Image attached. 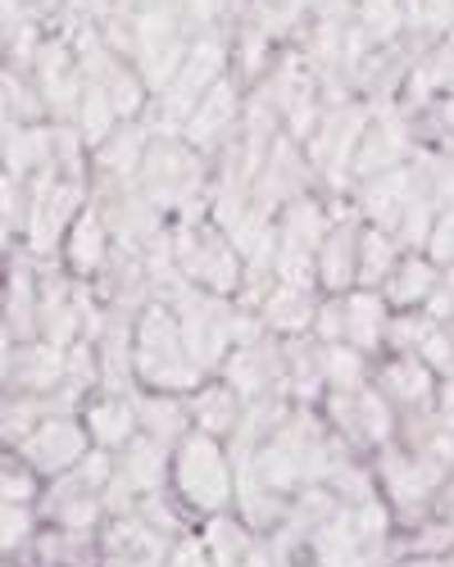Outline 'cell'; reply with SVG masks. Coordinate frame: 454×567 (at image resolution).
I'll return each mask as SVG.
<instances>
[{"label":"cell","mask_w":454,"mask_h":567,"mask_svg":"<svg viewBox=\"0 0 454 567\" xmlns=\"http://www.w3.org/2000/svg\"><path fill=\"white\" fill-rule=\"evenodd\" d=\"M168 495L192 513V523L227 513L237 499V463L223 441L187 432L168 454Z\"/></svg>","instance_id":"1"},{"label":"cell","mask_w":454,"mask_h":567,"mask_svg":"<svg viewBox=\"0 0 454 567\" xmlns=\"http://www.w3.org/2000/svg\"><path fill=\"white\" fill-rule=\"evenodd\" d=\"M64 259H69V268L78 272V277H91L101 264H105V223H101V214L96 209H82L69 227H64Z\"/></svg>","instance_id":"13"},{"label":"cell","mask_w":454,"mask_h":567,"mask_svg":"<svg viewBox=\"0 0 454 567\" xmlns=\"http://www.w3.org/2000/svg\"><path fill=\"white\" fill-rule=\"evenodd\" d=\"M386 322H391V309L378 291H363V287H350L341 296V341L350 350H359L363 359L382 350V337H386Z\"/></svg>","instance_id":"8"},{"label":"cell","mask_w":454,"mask_h":567,"mask_svg":"<svg viewBox=\"0 0 454 567\" xmlns=\"http://www.w3.org/2000/svg\"><path fill=\"white\" fill-rule=\"evenodd\" d=\"M164 567H214V563H209V549H205V540L196 536V527H192V532H182V536H173V540H168Z\"/></svg>","instance_id":"18"},{"label":"cell","mask_w":454,"mask_h":567,"mask_svg":"<svg viewBox=\"0 0 454 567\" xmlns=\"http://www.w3.org/2000/svg\"><path fill=\"white\" fill-rule=\"evenodd\" d=\"M91 450L86 432H82V422L78 413H45L37 427L14 445V454L37 472L41 482H51V477H64V472Z\"/></svg>","instance_id":"2"},{"label":"cell","mask_w":454,"mask_h":567,"mask_svg":"<svg viewBox=\"0 0 454 567\" xmlns=\"http://www.w3.org/2000/svg\"><path fill=\"white\" fill-rule=\"evenodd\" d=\"M291 567H313V563H291Z\"/></svg>","instance_id":"21"},{"label":"cell","mask_w":454,"mask_h":567,"mask_svg":"<svg viewBox=\"0 0 454 567\" xmlns=\"http://www.w3.org/2000/svg\"><path fill=\"white\" fill-rule=\"evenodd\" d=\"M82 432L91 441V450L118 454L132 436H136V400L132 395H91L78 413Z\"/></svg>","instance_id":"6"},{"label":"cell","mask_w":454,"mask_h":567,"mask_svg":"<svg viewBox=\"0 0 454 567\" xmlns=\"http://www.w3.org/2000/svg\"><path fill=\"white\" fill-rule=\"evenodd\" d=\"M23 567H96V532H64L37 523L28 545L19 549Z\"/></svg>","instance_id":"5"},{"label":"cell","mask_w":454,"mask_h":567,"mask_svg":"<svg viewBox=\"0 0 454 567\" xmlns=\"http://www.w3.org/2000/svg\"><path fill=\"white\" fill-rule=\"evenodd\" d=\"M313 291L309 287H282L268 296L264 305V322L272 327V332H282V337H296V332H309V322H313Z\"/></svg>","instance_id":"15"},{"label":"cell","mask_w":454,"mask_h":567,"mask_svg":"<svg viewBox=\"0 0 454 567\" xmlns=\"http://www.w3.org/2000/svg\"><path fill=\"white\" fill-rule=\"evenodd\" d=\"M386 567H450V554H391Z\"/></svg>","instance_id":"19"},{"label":"cell","mask_w":454,"mask_h":567,"mask_svg":"<svg viewBox=\"0 0 454 567\" xmlns=\"http://www.w3.org/2000/svg\"><path fill=\"white\" fill-rule=\"evenodd\" d=\"M0 567H23V563L19 558H0Z\"/></svg>","instance_id":"20"},{"label":"cell","mask_w":454,"mask_h":567,"mask_svg":"<svg viewBox=\"0 0 454 567\" xmlns=\"http://www.w3.org/2000/svg\"><path fill=\"white\" fill-rule=\"evenodd\" d=\"M41 495V477L14 454V450H0V504H23L37 508Z\"/></svg>","instance_id":"16"},{"label":"cell","mask_w":454,"mask_h":567,"mask_svg":"<svg viewBox=\"0 0 454 567\" xmlns=\"http://www.w3.org/2000/svg\"><path fill=\"white\" fill-rule=\"evenodd\" d=\"M196 536L205 540L214 567H237V563L259 545V536L241 523L233 508H227V513H214V517H200V523H196Z\"/></svg>","instance_id":"12"},{"label":"cell","mask_w":454,"mask_h":567,"mask_svg":"<svg viewBox=\"0 0 454 567\" xmlns=\"http://www.w3.org/2000/svg\"><path fill=\"white\" fill-rule=\"evenodd\" d=\"M395 259H400L395 236H391L386 227H363V231H359V246H354V287L378 291L382 277L391 272Z\"/></svg>","instance_id":"14"},{"label":"cell","mask_w":454,"mask_h":567,"mask_svg":"<svg viewBox=\"0 0 454 567\" xmlns=\"http://www.w3.org/2000/svg\"><path fill=\"white\" fill-rule=\"evenodd\" d=\"M436 287H441V272L427 255H400L382 277L378 296L386 300V309H423Z\"/></svg>","instance_id":"10"},{"label":"cell","mask_w":454,"mask_h":567,"mask_svg":"<svg viewBox=\"0 0 454 567\" xmlns=\"http://www.w3.org/2000/svg\"><path fill=\"white\" fill-rule=\"evenodd\" d=\"M373 391L391 404V413H427L432 404V391H436V372L419 359H409V354H395L391 363H382L373 372Z\"/></svg>","instance_id":"4"},{"label":"cell","mask_w":454,"mask_h":567,"mask_svg":"<svg viewBox=\"0 0 454 567\" xmlns=\"http://www.w3.org/2000/svg\"><path fill=\"white\" fill-rule=\"evenodd\" d=\"M32 527H37V508L0 504V558H19V549L28 545Z\"/></svg>","instance_id":"17"},{"label":"cell","mask_w":454,"mask_h":567,"mask_svg":"<svg viewBox=\"0 0 454 567\" xmlns=\"http://www.w3.org/2000/svg\"><path fill=\"white\" fill-rule=\"evenodd\" d=\"M187 417H192V432L227 445L241 427V395L227 382H200L187 400Z\"/></svg>","instance_id":"9"},{"label":"cell","mask_w":454,"mask_h":567,"mask_svg":"<svg viewBox=\"0 0 454 567\" xmlns=\"http://www.w3.org/2000/svg\"><path fill=\"white\" fill-rule=\"evenodd\" d=\"M168 536L142 523L132 508L110 513L96 527V567H164Z\"/></svg>","instance_id":"3"},{"label":"cell","mask_w":454,"mask_h":567,"mask_svg":"<svg viewBox=\"0 0 454 567\" xmlns=\"http://www.w3.org/2000/svg\"><path fill=\"white\" fill-rule=\"evenodd\" d=\"M182 264H187V272L200 281L205 291H214V296L237 291V277H241L237 250H233V241H227V236H218L214 227L196 231V241H187V250H182Z\"/></svg>","instance_id":"7"},{"label":"cell","mask_w":454,"mask_h":567,"mask_svg":"<svg viewBox=\"0 0 454 567\" xmlns=\"http://www.w3.org/2000/svg\"><path fill=\"white\" fill-rule=\"evenodd\" d=\"M132 400H136V432H142V436H151V441H159V445L173 450L182 436L192 432L187 400H182V395L151 391V395H132Z\"/></svg>","instance_id":"11"}]
</instances>
